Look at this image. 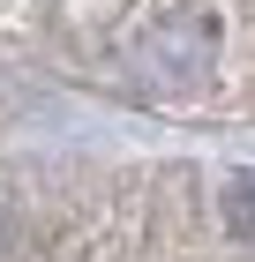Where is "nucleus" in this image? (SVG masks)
Masks as SVG:
<instances>
[{
  "mask_svg": "<svg viewBox=\"0 0 255 262\" xmlns=\"http://www.w3.org/2000/svg\"><path fill=\"white\" fill-rule=\"evenodd\" d=\"M218 60V23L203 8H173V15H158L135 45V75L150 90H188L203 82V68Z\"/></svg>",
  "mask_w": 255,
  "mask_h": 262,
  "instance_id": "f257e3e1",
  "label": "nucleus"
},
{
  "mask_svg": "<svg viewBox=\"0 0 255 262\" xmlns=\"http://www.w3.org/2000/svg\"><path fill=\"white\" fill-rule=\"evenodd\" d=\"M218 210H225V232L255 255V172H233V180H225V195H218Z\"/></svg>",
  "mask_w": 255,
  "mask_h": 262,
  "instance_id": "f03ea898",
  "label": "nucleus"
}]
</instances>
